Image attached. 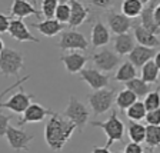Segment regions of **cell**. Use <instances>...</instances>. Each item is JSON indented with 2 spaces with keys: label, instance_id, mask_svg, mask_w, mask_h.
Wrapping results in <instances>:
<instances>
[{
  "label": "cell",
  "instance_id": "cell-13",
  "mask_svg": "<svg viewBox=\"0 0 160 153\" xmlns=\"http://www.w3.org/2000/svg\"><path fill=\"white\" fill-rule=\"evenodd\" d=\"M59 60L63 63L64 69L67 70V73L76 74V73H80L84 69V66L90 60V57H87L86 54L80 53V52H72L69 54H62Z\"/></svg>",
  "mask_w": 160,
  "mask_h": 153
},
{
  "label": "cell",
  "instance_id": "cell-2",
  "mask_svg": "<svg viewBox=\"0 0 160 153\" xmlns=\"http://www.w3.org/2000/svg\"><path fill=\"white\" fill-rule=\"evenodd\" d=\"M92 126L93 127H100L103 130L107 136V143L104 147L109 149L114 142H123L124 137V123L120 120L119 115H117L116 110H113L110 113L109 119L104 120V122H99V120H93L92 122Z\"/></svg>",
  "mask_w": 160,
  "mask_h": 153
},
{
  "label": "cell",
  "instance_id": "cell-3",
  "mask_svg": "<svg viewBox=\"0 0 160 153\" xmlns=\"http://www.w3.org/2000/svg\"><path fill=\"white\" fill-rule=\"evenodd\" d=\"M62 116L66 117L67 120H70V122L76 126L77 132L82 133L90 120V110L87 109L77 97L70 96L69 103H67L66 109L63 110Z\"/></svg>",
  "mask_w": 160,
  "mask_h": 153
},
{
  "label": "cell",
  "instance_id": "cell-1",
  "mask_svg": "<svg viewBox=\"0 0 160 153\" xmlns=\"http://www.w3.org/2000/svg\"><path fill=\"white\" fill-rule=\"evenodd\" d=\"M76 130V126L62 116V113L53 112L49 116L44 127V140L53 152H60L64 149L66 143L72 139Z\"/></svg>",
  "mask_w": 160,
  "mask_h": 153
},
{
  "label": "cell",
  "instance_id": "cell-28",
  "mask_svg": "<svg viewBox=\"0 0 160 153\" xmlns=\"http://www.w3.org/2000/svg\"><path fill=\"white\" fill-rule=\"evenodd\" d=\"M159 74H160V70L157 69V66L154 64L153 60H150L149 63H146L143 67H142V77H140V79L144 80V82L149 84L157 83Z\"/></svg>",
  "mask_w": 160,
  "mask_h": 153
},
{
  "label": "cell",
  "instance_id": "cell-46",
  "mask_svg": "<svg viewBox=\"0 0 160 153\" xmlns=\"http://www.w3.org/2000/svg\"><path fill=\"white\" fill-rule=\"evenodd\" d=\"M159 89H160V87H159Z\"/></svg>",
  "mask_w": 160,
  "mask_h": 153
},
{
  "label": "cell",
  "instance_id": "cell-24",
  "mask_svg": "<svg viewBox=\"0 0 160 153\" xmlns=\"http://www.w3.org/2000/svg\"><path fill=\"white\" fill-rule=\"evenodd\" d=\"M134 77H137V70L130 62H123L120 64V67L117 69L114 80L119 83H127L130 80H133Z\"/></svg>",
  "mask_w": 160,
  "mask_h": 153
},
{
  "label": "cell",
  "instance_id": "cell-29",
  "mask_svg": "<svg viewBox=\"0 0 160 153\" xmlns=\"http://www.w3.org/2000/svg\"><path fill=\"white\" fill-rule=\"evenodd\" d=\"M146 115H147L146 107H144L143 102H139V100L126 110V116L132 122H140V120H143L146 117Z\"/></svg>",
  "mask_w": 160,
  "mask_h": 153
},
{
  "label": "cell",
  "instance_id": "cell-25",
  "mask_svg": "<svg viewBox=\"0 0 160 153\" xmlns=\"http://www.w3.org/2000/svg\"><path fill=\"white\" fill-rule=\"evenodd\" d=\"M127 135L130 137V142L142 145L144 142V137H146V126L139 123V122L129 120V123H127Z\"/></svg>",
  "mask_w": 160,
  "mask_h": 153
},
{
  "label": "cell",
  "instance_id": "cell-20",
  "mask_svg": "<svg viewBox=\"0 0 160 153\" xmlns=\"http://www.w3.org/2000/svg\"><path fill=\"white\" fill-rule=\"evenodd\" d=\"M134 47H136V39H134L133 34H130V33L119 34L113 40V49L117 56L130 54Z\"/></svg>",
  "mask_w": 160,
  "mask_h": 153
},
{
  "label": "cell",
  "instance_id": "cell-19",
  "mask_svg": "<svg viewBox=\"0 0 160 153\" xmlns=\"http://www.w3.org/2000/svg\"><path fill=\"white\" fill-rule=\"evenodd\" d=\"M90 39H92V46H93L94 49H96V47L106 46L110 42V30L100 19H97L96 22H94L93 27H92Z\"/></svg>",
  "mask_w": 160,
  "mask_h": 153
},
{
  "label": "cell",
  "instance_id": "cell-11",
  "mask_svg": "<svg viewBox=\"0 0 160 153\" xmlns=\"http://www.w3.org/2000/svg\"><path fill=\"white\" fill-rule=\"evenodd\" d=\"M52 113H53V110L46 109V107H43L39 103H32L24 110V113L22 115V117L19 119L17 125H19V126H23V125H27V123H40V122H43L46 117H49Z\"/></svg>",
  "mask_w": 160,
  "mask_h": 153
},
{
  "label": "cell",
  "instance_id": "cell-32",
  "mask_svg": "<svg viewBox=\"0 0 160 153\" xmlns=\"http://www.w3.org/2000/svg\"><path fill=\"white\" fill-rule=\"evenodd\" d=\"M57 3H59V2H56V0H44V2H40V12H42V16L44 17V20L54 19Z\"/></svg>",
  "mask_w": 160,
  "mask_h": 153
},
{
  "label": "cell",
  "instance_id": "cell-39",
  "mask_svg": "<svg viewBox=\"0 0 160 153\" xmlns=\"http://www.w3.org/2000/svg\"><path fill=\"white\" fill-rule=\"evenodd\" d=\"M9 27H10V17L4 13H0V33L9 32Z\"/></svg>",
  "mask_w": 160,
  "mask_h": 153
},
{
  "label": "cell",
  "instance_id": "cell-18",
  "mask_svg": "<svg viewBox=\"0 0 160 153\" xmlns=\"http://www.w3.org/2000/svg\"><path fill=\"white\" fill-rule=\"evenodd\" d=\"M37 3H30L27 0H14L13 3H12V7H10V12L13 16H16L17 19L23 20L29 16H36L37 19L42 17V13H40V10H37L36 7Z\"/></svg>",
  "mask_w": 160,
  "mask_h": 153
},
{
  "label": "cell",
  "instance_id": "cell-10",
  "mask_svg": "<svg viewBox=\"0 0 160 153\" xmlns=\"http://www.w3.org/2000/svg\"><path fill=\"white\" fill-rule=\"evenodd\" d=\"M106 23L110 32H113L116 36L129 33V30L133 27V22L127 19L124 14L114 12L113 9L106 10Z\"/></svg>",
  "mask_w": 160,
  "mask_h": 153
},
{
  "label": "cell",
  "instance_id": "cell-6",
  "mask_svg": "<svg viewBox=\"0 0 160 153\" xmlns=\"http://www.w3.org/2000/svg\"><path fill=\"white\" fill-rule=\"evenodd\" d=\"M4 137H6L9 146L13 150H16V152H20V150L29 152V143L34 139V135L27 133L26 130L20 129V127L9 126Z\"/></svg>",
  "mask_w": 160,
  "mask_h": 153
},
{
  "label": "cell",
  "instance_id": "cell-16",
  "mask_svg": "<svg viewBox=\"0 0 160 153\" xmlns=\"http://www.w3.org/2000/svg\"><path fill=\"white\" fill-rule=\"evenodd\" d=\"M70 20H69V26L70 27H79L80 24H83L90 16V10L87 6H84L82 2L77 0H70Z\"/></svg>",
  "mask_w": 160,
  "mask_h": 153
},
{
  "label": "cell",
  "instance_id": "cell-30",
  "mask_svg": "<svg viewBox=\"0 0 160 153\" xmlns=\"http://www.w3.org/2000/svg\"><path fill=\"white\" fill-rule=\"evenodd\" d=\"M144 143L150 149H156L160 146V126H146V137H144Z\"/></svg>",
  "mask_w": 160,
  "mask_h": 153
},
{
  "label": "cell",
  "instance_id": "cell-5",
  "mask_svg": "<svg viewBox=\"0 0 160 153\" xmlns=\"http://www.w3.org/2000/svg\"><path fill=\"white\" fill-rule=\"evenodd\" d=\"M116 90L114 89H102V90H93L92 93L87 96L89 105L92 107L94 116H100V115L109 112L113 103L116 100Z\"/></svg>",
  "mask_w": 160,
  "mask_h": 153
},
{
  "label": "cell",
  "instance_id": "cell-26",
  "mask_svg": "<svg viewBox=\"0 0 160 153\" xmlns=\"http://www.w3.org/2000/svg\"><path fill=\"white\" fill-rule=\"evenodd\" d=\"M136 102H137V96L133 92H130L129 89L120 90L119 93L116 94V100H114L116 106L119 107L122 112H126V110L133 103H136Z\"/></svg>",
  "mask_w": 160,
  "mask_h": 153
},
{
  "label": "cell",
  "instance_id": "cell-14",
  "mask_svg": "<svg viewBox=\"0 0 160 153\" xmlns=\"http://www.w3.org/2000/svg\"><path fill=\"white\" fill-rule=\"evenodd\" d=\"M7 33L13 37V39H16L17 42H33V43H40V39L34 37L33 34L30 33L27 24L20 19L10 20V27H9V32H7Z\"/></svg>",
  "mask_w": 160,
  "mask_h": 153
},
{
  "label": "cell",
  "instance_id": "cell-43",
  "mask_svg": "<svg viewBox=\"0 0 160 153\" xmlns=\"http://www.w3.org/2000/svg\"><path fill=\"white\" fill-rule=\"evenodd\" d=\"M4 47H6V46H4V42H3V39L0 37V53L4 50Z\"/></svg>",
  "mask_w": 160,
  "mask_h": 153
},
{
  "label": "cell",
  "instance_id": "cell-41",
  "mask_svg": "<svg viewBox=\"0 0 160 153\" xmlns=\"http://www.w3.org/2000/svg\"><path fill=\"white\" fill-rule=\"evenodd\" d=\"M154 19H156L157 26L160 27V2H159V4H157L156 10H154Z\"/></svg>",
  "mask_w": 160,
  "mask_h": 153
},
{
  "label": "cell",
  "instance_id": "cell-33",
  "mask_svg": "<svg viewBox=\"0 0 160 153\" xmlns=\"http://www.w3.org/2000/svg\"><path fill=\"white\" fill-rule=\"evenodd\" d=\"M143 105L146 107L147 112H152V110H156L160 107V89L157 90H152L143 100Z\"/></svg>",
  "mask_w": 160,
  "mask_h": 153
},
{
  "label": "cell",
  "instance_id": "cell-22",
  "mask_svg": "<svg viewBox=\"0 0 160 153\" xmlns=\"http://www.w3.org/2000/svg\"><path fill=\"white\" fill-rule=\"evenodd\" d=\"M32 27L37 29L46 37H53L59 33H63V30L66 29V24L59 23L56 19H50V20H42L39 23H33Z\"/></svg>",
  "mask_w": 160,
  "mask_h": 153
},
{
  "label": "cell",
  "instance_id": "cell-37",
  "mask_svg": "<svg viewBox=\"0 0 160 153\" xmlns=\"http://www.w3.org/2000/svg\"><path fill=\"white\" fill-rule=\"evenodd\" d=\"M124 153H144V149L142 147V145L134 143V142H129L124 146Z\"/></svg>",
  "mask_w": 160,
  "mask_h": 153
},
{
  "label": "cell",
  "instance_id": "cell-21",
  "mask_svg": "<svg viewBox=\"0 0 160 153\" xmlns=\"http://www.w3.org/2000/svg\"><path fill=\"white\" fill-rule=\"evenodd\" d=\"M133 36H134L136 42L140 44V46L152 47V49H157V47H160V39L159 37H157L156 34L147 32V30L143 29L140 24L133 26Z\"/></svg>",
  "mask_w": 160,
  "mask_h": 153
},
{
  "label": "cell",
  "instance_id": "cell-8",
  "mask_svg": "<svg viewBox=\"0 0 160 153\" xmlns=\"http://www.w3.org/2000/svg\"><path fill=\"white\" fill-rule=\"evenodd\" d=\"M90 60L100 72H112L120 63V57L110 49H102L99 52H94L90 56Z\"/></svg>",
  "mask_w": 160,
  "mask_h": 153
},
{
  "label": "cell",
  "instance_id": "cell-40",
  "mask_svg": "<svg viewBox=\"0 0 160 153\" xmlns=\"http://www.w3.org/2000/svg\"><path fill=\"white\" fill-rule=\"evenodd\" d=\"M92 153H112L107 147H100V146H93V149H92Z\"/></svg>",
  "mask_w": 160,
  "mask_h": 153
},
{
  "label": "cell",
  "instance_id": "cell-23",
  "mask_svg": "<svg viewBox=\"0 0 160 153\" xmlns=\"http://www.w3.org/2000/svg\"><path fill=\"white\" fill-rule=\"evenodd\" d=\"M144 4H146V0H124L120 4L122 14H124L127 19L132 20L142 14V12L144 9Z\"/></svg>",
  "mask_w": 160,
  "mask_h": 153
},
{
  "label": "cell",
  "instance_id": "cell-15",
  "mask_svg": "<svg viewBox=\"0 0 160 153\" xmlns=\"http://www.w3.org/2000/svg\"><path fill=\"white\" fill-rule=\"evenodd\" d=\"M157 4H159V2H156V0L146 2L143 12L140 14V22H142L140 26L153 34H157L160 32V27L157 26L156 19H154V10H156Z\"/></svg>",
  "mask_w": 160,
  "mask_h": 153
},
{
  "label": "cell",
  "instance_id": "cell-9",
  "mask_svg": "<svg viewBox=\"0 0 160 153\" xmlns=\"http://www.w3.org/2000/svg\"><path fill=\"white\" fill-rule=\"evenodd\" d=\"M89 47V42L82 34L80 32L76 30H67L60 34V42H59V49L60 50H86Z\"/></svg>",
  "mask_w": 160,
  "mask_h": 153
},
{
  "label": "cell",
  "instance_id": "cell-35",
  "mask_svg": "<svg viewBox=\"0 0 160 153\" xmlns=\"http://www.w3.org/2000/svg\"><path fill=\"white\" fill-rule=\"evenodd\" d=\"M144 120L147 122V125H152V126H160V107L156 110H152V112H147Z\"/></svg>",
  "mask_w": 160,
  "mask_h": 153
},
{
  "label": "cell",
  "instance_id": "cell-36",
  "mask_svg": "<svg viewBox=\"0 0 160 153\" xmlns=\"http://www.w3.org/2000/svg\"><path fill=\"white\" fill-rule=\"evenodd\" d=\"M29 79H30V74H27V76H24L23 79H19V80H17V82H16V83H14V84H12V86H9V87H7V89H4L3 92L0 93V102H2V99H3V96H6V94L9 93V92H12V90H13V89H16V87H20V86H22V84L24 83V82H26V80H29Z\"/></svg>",
  "mask_w": 160,
  "mask_h": 153
},
{
  "label": "cell",
  "instance_id": "cell-17",
  "mask_svg": "<svg viewBox=\"0 0 160 153\" xmlns=\"http://www.w3.org/2000/svg\"><path fill=\"white\" fill-rule=\"evenodd\" d=\"M157 53V49H152V47H144L136 44L132 53L129 54V62L133 64L134 67H143L146 63H149L150 60H153Z\"/></svg>",
  "mask_w": 160,
  "mask_h": 153
},
{
  "label": "cell",
  "instance_id": "cell-27",
  "mask_svg": "<svg viewBox=\"0 0 160 153\" xmlns=\"http://www.w3.org/2000/svg\"><path fill=\"white\" fill-rule=\"evenodd\" d=\"M126 84V89H129L130 92H133L134 94L137 96V99L139 97H146L147 94L152 92V87H150L149 83H146L144 80H142L140 77H134L133 80H130V82H127Z\"/></svg>",
  "mask_w": 160,
  "mask_h": 153
},
{
  "label": "cell",
  "instance_id": "cell-12",
  "mask_svg": "<svg viewBox=\"0 0 160 153\" xmlns=\"http://www.w3.org/2000/svg\"><path fill=\"white\" fill-rule=\"evenodd\" d=\"M80 77L84 80V83L93 90H102V89H107L109 86V76L104 74L103 72H100L97 69H86L84 67L80 72Z\"/></svg>",
  "mask_w": 160,
  "mask_h": 153
},
{
  "label": "cell",
  "instance_id": "cell-45",
  "mask_svg": "<svg viewBox=\"0 0 160 153\" xmlns=\"http://www.w3.org/2000/svg\"><path fill=\"white\" fill-rule=\"evenodd\" d=\"M114 153H124V152H122V150H117V152H114Z\"/></svg>",
  "mask_w": 160,
  "mask_h": 153
},
{
  "label": "cell",
  "instance_id": "cell-34",
  "mask_svg": "<svg viewBox=\"0 0 160 153\" xmlns=\"http://www.w3.org/2000/svg\"><path fill=\"white\" fill-rule=\"evenodd\" d=\"M10 120H12V115H6L0 110V137L6 136V132L10 126Z\"/></svg>",
  "mask_w": 160,
  "mask_h": 153
},
{
  "label": "cell",
  "instance_id": "cell-44",
  "mask_svg": "<svg viewBox=\"0 0 160 153\" xmlns=\"http://www.w3.org/2000/svg\"><path fill=\"white\" fill-rule=\"evenodd\" d=\"M146 153H160V152H156V150H153V149H149Z\"/></svg>",
  "mask_w": 160,
  "mask_h": 153
},
{
  "label": "cell",
  "instance_id": "cell-7",
  "mask_svg": "<svg viewBox=\"0 0 160 153\" xmlns=\"http://www.w3.org/2000/svg\"><path fill=\"white\" fill-rule=\"evenodd\" d=\"M33 99H34V94L26 93L23 89H19L13 96H10L9 100L0 102V109H9L13 113L23 115L24 110L33 103Z\"/></svg>",
  "mask_w": 160,
  "mask_h": 153
},
{
  "label": "cell",
  "instance_id": "cell-38",
  "mask_svg": "<svg viewBox=\"0 0 160 153\" xmlns=\"http://www.w3.org/2000/svg\"><path fill=\"white\" fill-rule=\"evenodd\" d=\"M90 4L94 7H99V9H103L104 12L109 9H113L116 6V2H109V0H103V2H90Z\"/></svg>",
  "mask_w": 160,
  "mask_h": 153
},
{
  "label": "cell",
  "instance_id": "cell-31",
  "mask_svg": "<svg viewBox=\"0 0 160 153\" xmlns=\"http://www.w3.org/2000/svg\"><path fill=\"white\" fill-rule=\"evenodd\" d=\"M54 19L62 24H66L69 23L70 20V4L69 2H59L57 3V9H56V14H54Z\"/></svg>",
  "mask_w": 160,
  "mask_h": 153
},
{
  "label": "cell",
  "instance_id": "cell-4",
  "mask_svg": "<svg viewBox=\"0 0 160 153\" xmlns=\"http://www.w3.org/2000/svg\"><path fill=\"white\" fill-rule=\"evenodd\" d=\"M23 66V53L12 47H4V50L0 53V73L3 76H19Z\"/></svg>",
  "mask_w": 160,
  "mask_h": 153
},
{
  "label": "cell",
  "instance_id": "cell-42",
  "mask_svg": "<svg viewBox=\"0 0 160 153\" xmlns=\"http://www.w3.org/2000/svg\"><path fill=\"white\" fill-rule=\"evenodd\" d=\"M153 62H154V64L157 66V69L160 70V50H157V53H156V56H154Z\"/></svg>",
  "mask_w": 160,
  "mask_h": 153
}]
</instances>
